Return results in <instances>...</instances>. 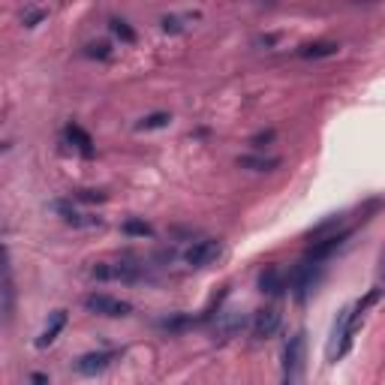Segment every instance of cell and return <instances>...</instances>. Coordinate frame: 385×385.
<instances>
[{"mask_svg": "<svg viewBox=\"0 0 385 385\" xmlns=\"http://www.w3.org/2000/svg\"><path fill=\"white\" fill-rule=\"evenodd\" d=\"M75 202H106V192H94V190H79L72 192Z\"/></svg>", "mask_w": 385, "mask_h": 385, "instance_id": "cell-23", "label": "cell"}, {"mask_svg": "<svg viewBox=\"0 0 385 385\" xmlns=\"http://www.w3.org/2000/svg\"><path fill=\"white\" fill-rule=\"evenodd\" d=\"M109 24H112V33H114V36H121L124 43H136V31H133L124 18H112Z\"/></svg>", "mask_w": 385, "mask_h": 385, "instance_id": "cell-22", "label": "cell"}, {"mask_svg": "<svg viewBox=\"0 0 385 385\" xmlns=\"http://www.w3.org/2000/svg\"><path fill=\"white\" fill-rule=\"evenodd\" d=\"M238 166L241 169H253V172H268L274 166H280V160L277 157H238Z\"/></svg>", "mask_w": 385, "mask_h": 385, "instance_id": "cell-17", "label": "cell"}, {"mask_svg": "<svg viewBox=\"0 0 385 385\" xmlns=\"http://www.w3.org/2000/svg\"><path fill=\"white\" fill-rule=\"evenodd\" d=\"M31 385H45V376H43V374H33V376H31Z\"/></svg>", "mask_w": 385, "mask_h": 385, "instance_id": "cell-26", "label": "cell"}, {"mask_svg": "<svg viewBox=\"0 0 385 385\" xmlns=\"http://www.w3.org/2000/svg\"><path fill=\"white\" fill-rule=\"evenodd\" d=\"M87 55H91V58H99V60H109L112 51H109L106 43H94V45H87Z\"/></svg>", "mask_w": 385, "mask_h": 385, "instance_id": "cell-24", "label": "cell"}, {"mask_svg": "<svg viewBox=\"0 0 385 385\" xmlns=\"http://www.w3.org/2000/svg\"><path fill=\"white\" fill-rule=\"evenodd\" d=\"M283 358H286V379H295V374H298L301 364H304V335L289 337Z\"/></svg>", "mask_w": 385, "mask_h": 385, "instance_id": "cell-11", "label": "cell"}, {"mask_svg": "<svg viewBox=\"0 0 385 385\" xmlns=\"http://www.w3.org/2000/svg\"><path fill=\"white\" fill-rule=\"evenodd\" d=\"M12 298H16V289H12V268L6 262V268H4V319L6 322L12 319Z\"/></svg>", "mask_w": 385, "mask_h": 385, "instance_id": "cell-18", "label": "cell"}, {"mask_svg": "<svg viewBox=\"0 0 385 385\" xmlns=\"http://www.w3.org/2000/svg\"><path fill=\"white\" fill-rule=\"evenodd\" d=\"M97 280H109V283H139L145 280V265L133 259H118V262H99L91 268Z\"/></svg>", "mask_w": 385, "mask_h": 385, "instance_id": "cell-1", "label": "cell"}, {"mask_svg": "<svg viewBox=\"0 0 385 385\" xmlns=\"http://www.w3.org/2000/svg\"><path fill=\"white\" fill-rule=\"evenodd\" d=\"M316 277H319V265H316V262H310V259H304L301 265H295L292 271H289L286 283H289V289L295 292V298L304 301V298H307V292L313 289Z\"/></svg>", "mask_w": 385, "mask_h": 385, "instance_id": "cell-5", "label": "cell"}, {"mask_svg": "<svg viewBox=\"0 0 385 385\" xmlns=\"http://www.w3.org/2000/svg\"><path fill=\"white\" fill-rule=\"evenodd\" d=\"M114 358H118V352H112V349L85 352V355L75 358L72 367H75V374H82V376H97V374H102L106 367H112Z\"/></svg>", "mask_w": 385, "mask_h": 385, "instance_id": "cell-7", "label": "cell"}, {"mask_svg": "<svg viewBox=\"0 0 385 385\" xmlns=\"http://www.w3.org/2000/svg\"><path fill=\"white\" fill-rule=\"evenodd\" d=\"M169 114L166 112H153V114H148V118H142L136 124V130H163V126H169Z\"/></svg>", "mask_w": 385, "mask_h": 385, "instance_id": "cell-19", "label": "cell"}, {"mask_svg": "<svg viewBox=\"0 0 385 385\" xmlns=\"http://www.w3.org/2000/svg\"><path fill=\"white\" fill-rule=\"evenodd\" d=\"M280 328V310L277 307H262V310L253 313V322H250V331L256 340H268L274 337Z\"/></svg>", "mask_w": 385, "mask_h": 385, "instance_id": "cell-8", "label": "cell"}, {"mask_svg": "<svg viewBox=\"0 0 385 385\" xmlns=\"http://www.w3.org/2000/svg\"><path fill=\"white\" fill-rule=\"evenodd\" d=\"M349 307H343L335 319V328H331V340H328V362H340V358L349 352L352 346V331H349Z\"/></svg>", "mask_w": 385, "mask_h": 385, "instance_id": "cell-2", "label": "cell"}, {"mask_svg": "<svg viewBox=\"0 0 385 385\" xmlns=\"http://www.w3.org/2000/svg\"><path fill=\"white\" fill-rule=\"evenodd\" d=\"M340 51L337 43H328V40H319V43H307L298 48V58L304 60H319V58H335Z\"/></svg>", "mask_w": 385, "mask_h": 385, "instance_id": "cell-15", "label": "cell"}, {"mask_svg": "<svg viewBox=\"0 0 385 385\" xmlns=\"http://www.w3.org/2000/svg\"><path fill=\"white\" fill-rule=\"evenodd\" d=\"M63 136H67V142H70L75 151H79L82 157H94V139L87 136L79 124H70L67 130H63Z\"/></svg>", "mask_w": 385, "mask_h": 385, "instance_id": "cell-14", "label": "cell"}, {"mask_svg": "<svg viewBox=\"0 0 385 385\" xmlns=\"http://www.w3.org/2000/svg\"><path fill=\"white\" fill-rule=\"evenodd\" d=\"M349 235H352V232H349V229H346V232L328 235V238H322V241H313V244H310V250H307V259L319 265L322 259H328L331 253H337V250L343 247V244H346V238H349Z\"/></svg>", "mask_w": 385, "mask_h": 385, "instance_id": "cell-9", "label": "cell"}, {"mask_svg": "<svg viewBox=\"0 0 385 385\" xmlns=\"http://www.w3.org/2000/svg\"><path fill=\"white\" fill-rule=\"evenodd\" d=\"M247 328V316H244L241 310H223V313H217V322H214V340H232L238 337L241 331Z\"/></svg>", "mask_w": 385, "mask_h": 385, "instance_id": "cell-6", "label": "cell"}, {"mask_svg": "<svg viewBox=\"0 0 385 385\" xmlns=\"http://www.w3.org/2000/svg\"><path fill=\"white\" fill-rule=\"evenodd\" d=\"M60 217H63V223H70V226H75V229H91V226H99L102 220L99 217H91V214H85V211H79L75 205H70V202H63V199H58L55 205H51Z\"/></svg>", "mask_w": 385, "mask_h": 385, "instance_id": "cell-10", "label": "cell"}, {"mask_svg": "<svg viewBox=\"0 0 385 385\" xmlns=\"http://www.w3.org/2000/svg\"><path fill=\"white\" fill-rule=\"evenodd\" d=\"M220 253H223V244L217 238H199L184 250V262L190 268H208L211 262L220 259Z\"/></svg>", "mask_w": 385, "mask_h": 385, "instance_id": "cell-4", "label": "cell"}, {"mask_svg": "<svg viewBox=\"0 0 385 385\" xmlns=\"http://www.w3.org/2000/svg\"><path fill=\"white\" fill-rule=\"evenodd\" d=\"M271 139H274V133H259V136H253V145L259 148L262 142H271Z\"/></svg>", "mask_w": 385, "mask_h": 385, "instance_id": "cell-25", "label": "cell"}, {"mask_svg": "<svg viewBox=\"0 0 385 385\" xmlns=\"http://www.w3.org/2000/svg\"><path fill=\"white\" fill-rule=\"evenodd\" d=\"M121 229H124L126 235H133V238H151V235H153V229H151L145 220H126Z\"/></svg>", "mask_w": 385, "mask_h": 385, "instance_id": "cell-21", "label": "cell"}, {"mask_svg": "<svg viewBox=\"0 0 385 385\" xmlns=\"http://www.w3.org/2000/svg\"><path fill=\"white\" fill-rule=\"evenodd\" d=\"M289 283H286V277H283V271H280L277 265H268L265 271L259 274V289L265 292V295H280Z\"/></svg>", "mask_w": 385, "mask_h": 385, "instance_id": "cell-13", "label": "cell"}, {"mask_svg": "<svg viewBox=\"0 0 385 385\" xmlns=\"http://www.w3.org/2000/svg\"><path fill=\"white\" fill-rule=\"evenodd\" d=\"M45 16H48V9H43V6H24L21 24H24V28H36V24H40Z\"/></svg>", "mask_w": 385, "mask_h": 385, "instance_id": "cell-20", "label": "cell"}, {"mask_svg": "<svg viewBox=\"0 0 385 385\" xmlns=\"http://www.w3.org/2000/svg\"><path fill=\"white\" fill-rule=\"evenodd\" d=\"M63 325H67V310H55V313H51V319L45 322V328H43V335L36 337V346H40V349L51 346L58 340L60 331H63Z\"/></svg>", "mask_w": 385, "mask_h": 385, "instance_id": "cell-12", "label": "cell"}, {"mask_svg": "<svg viewBox=\"0 0 385 385\" xmlns=\"http://www.w3.org/2000/svg\"><path fill=\"white\" fill-rule=\"evenodd\" d=\"M283 385H292V379H286V382H283Z\"/></svg>", "mask_w": 385, "mask_h": 385, "instance_id": "cell-28", "label": "cell"}, {"mask_svg": "<svg viewBox=\"0 0 385 385\" xmlns=\"http://www.w3.org/2000/svg\"><path fill=\"white\" fill-rule=\"evenodd\" d=\"M382 286H385V256H382Z\"/></svg>", "mask_w": 385, "mask_h": 385, "instance_id": "cell-27", "label": "cell"}, {"mask_svg": "<svg viewBox=\"0 0 385 385\" xmlns=\"http://www.w3.org/2000/svg\"><path fill=\"white\" fill-rule=\"evenodd\" d=\"M192 21H199V12H178V16H163V31L166 33H184Z\"/></svg>", "mask_w": 385, "mask_h": 385, "instance_id": "cell-16", "label": "cell"}, {"mask_svg": "<svg viewBox=\"0 0 385 385\" xmlns=\"http://www.w3.org/2000/svg\"><path fill=\"white\" fill-rule=\"evenodd\" d=\"M85 307L97 316H109V319H121V316H130L133 313V304L130 301H121V298H112L106 292H91L85 295Z\"/></svg>", "mask_w": 385, "mask_h": 385, "instance_id": "cell-3", "label": "cell"}]
</instances>
